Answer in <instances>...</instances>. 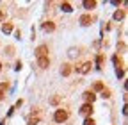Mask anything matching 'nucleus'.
<instances>
[{
    "label": "nucleus",
    "instance_id": "11",
    "mask_svg": "<svg viewBox=\"0 0 128 125\" xmlns=\"http://www.w3.org/2000/svg\"><path fill=\"white\" fill-rule=\"evenodd\" d=\"M2 30H4V32H6V34H9V32H11V30H12V27H11L9 23H6V25L2 27Z\"/></svg>",
    "mask_w": 128,
    "mask_h": 125
},
{
    "label": "nucleus",
    "instance_id": "14",
    "mask_svg": "<svg viewBox=\"0 0 128 125\" xmlns=\"http://www.w3.org/2000/svg\"><path fill=\"white\" fill-rule=\"evenodd\" d=\"M84 125H94V121H92L91 118H86V121H84Z\"/></svg>",
    "mask_w": 128,
    "mask_h": 125
},
{
    "label": "nucleus",
    "instance_id": "13",
    "mask_svg": "<svg viewBox=\"0 0 128 125\" xmlns=\"http://www.w3.org/2000/svg\"><path fill=\"white\" fill-rule=\"evenodd\" d=\"M60 9H62V11H66V13H70V11H71V6H70V4H62Z\"/></svg>",
    "mask_w": 128,
    "mask_h": 125
},
{
    "label": "nucleus",
    "instance_id": "19",
    "mask_svg": "<svg viewBox=\"0 0 128 125\" xmlns=\"http://www.w3.org/2000/svg\"><path fill=\"white\" fill-rule=\"evenodd\" d=\"M0 70H2V65H0Z\"/></svg>",
    "mask_w": 128,
    "mask_h": 125
},
{
    "label": "nucleus",
    "instance_id": "2",
    "mask_svg": "<svg viewBox=\"0 0 128 125\" xmlns=\"http://www.w3.org/2000/svg\"><path fill=\"white\" fill-rule=\"evenodd\" d=\"M91 113H92V107H91V104H84V105H82V109H80V114L89 116Z\"/></svg>",
    "mask_w": 128,
    "mask_h": 125
},
{
    "label": "nucleus",
    "instance_id": "12",
    "mask_svg": "<svg viewBox=\"0 0 128 125\" xmlns=\"http://www.w3.org/2000/svg\"><path fill=\"white\" fill-rule=\"evenodd\" d=\"M70 72H71V68H70V65H66L62 68V75H70Z\"/></svg>",
    "mask_w": 128,
    "mask_h": 125
},
{
    "label": "nucleus",
    "instance_id": "6",
    "mask_svg": "<svg viewBox=\"0 0 128 125\" xmlns=\"http://www.w3.org/2000/svg\"><path fill=\"white\" fill-rule=\"evenodd\" d=\"M84 98H86V100H87V104H89V102H91V104H92V102H94V98H96V97H94V93H92V91H86V93H84Z\"/></svg>",
    "mask_w": 128,
    "mask_h": 125
},
{
    "label": "nucleus",
    "instance_id": "16",
    "mask_svg": "<svg viewBox=\"0 0 128 125\" xmlns=\"http://www.w3.org/2000/svg\"><path fill=\"white\" fill-rule=\"evenodd\" d=\"M116 73H118V77H123V73H124V72H123V70H119V68H118V72H116Z\"/></svg>",
    "mask_w": 128,
    "mask_h": 125
},
{
    "label": "nucleus",
    "instance_id": "18",
    "mask_svg": "<svg viewBox=\"0 0 128 125\" xmlns=\"http://www.w3.org/2000/svg\"><path fill=\"white\" fill-rule=\"evenodd\" d=\"M0 100H2V91H0Z\"/></svg>",
    "mask_w": 128,
    "mask_h": 125
},
{
    "label": "nucleus",
    "instance_id": "7",
    "mask_svg": "<svg viewBox=\"0 0 128 125\" xmlns=\"http://www.w3.org/2000/svg\"><path fill=\"white\" fill-rule=\"evenodd\" d=\"M54 29H55V25H54L52 22H46V23L43 25V30H44V32H52Z\"/></svg>",
    "mask_w": 128,
    "mask_h": 125
},
{
    "label": "nucleus",
    "instance_id": "4",
    "mask_svg": "<svg viewBox=\"0 0 128 125\" xmlns=\"http://www.w3.org/2000/svg\"><path fill=\"white\" fill-rule=\"evenodd\" d=\"M48 65H50L48 57H39V59H38V66H39V68H48Z\"/></svg>",
    "mask_w": 128,
    "mask_h": 125
},
{
    "label": "nucleus",
    "instance_id": "3",
    "mask_svg": "<svg viewBox=\"0 0 128 125\" xmlns=\"http://www.w3.org/2000/svg\"><path fill=\"white\" fill-rule=\"evenodd\" d=\"M46 45H41V46H38V50H36V55H38V59L39 57H46Z\"/></svg>",
    "mask_w": 128,
    "mask_h": 125
},
{
    "label": "nucleus",
    "instance_id": "5",
    "mask_svg": "<svg viewBox=\"0 0 128 125\" xmlns=\"http://www.w3.org/2000/svg\"><path fill=\"white\" fill-rule=\"evenodd\" d=\"M89 70H91V62H84V65L80 66V68H78L76 72H78V73H87Z\"/></svg>",
    "mask_w": 128,
    "mask_h": 125
},
{
    "label": "nucleus",
    "instance_id": "1",
    "mask_svg": "<svg viewBox=\"0 0 128 125\" xmlns=\"http://www.w3.org/2000/svg\"><path fill=\"white\" fill-rule=\"evenodd\" d=\"M54 118H55V121H57V123H62L64 120L68 118V113L64 111V109H57L55 114H54Z\"/></svg>",
    "mask_w": 128,
    "mask_h": 125
},
{
    "label": "nucleus",
    "instance_id": "9",
    "mask_svg": "<svg viewBox=\"0 0 128 125\" xmlns=\"http://www.w3.org/2000/svg\"><path fill=\"white\" fill-rule=\"evenodd\" d=\"M94 6H96L94 0H86V2H84V7H86V9H92Z\"/></svg>",
    "mask_w": 128,
    "mask_h": 125
},
{
    "label": "nucleus",
    "instance_id": "15",
    "mask_svg": "<svg viewBox=\"0 0 128 125\" xmlns=\"http://www.w3.org/2000/svg\"><path fill=\"white\" fill-rule=\"evenodd\" d=\"M36 123H38V118H30L28 120V125H36Z\"/></svg>",
    "mask_w": 128,
    "mask_h": 125
},
{
    "label": "nucleus",
    "instance_id": "10",
    "mask_svg": "<svg viewBox=\"0 0 128 125\" xmlns=\"http://www.w3.org/2000/svg\"><path fill=\"white\" fill-rule=\"evenodd\" d=\"M123 16H124V13H123V11H116V13H114V20H121Z\"/></svg>",
    "mask_w": 128,
    "mask_h": 125
},
{
    "label": "nucleus",
    "instance_id": "8",
    "mask_svg": "<svg viewBox=\"0 0 128 125\" xmlns=\"http://www.w3.org/2000/svg\"><path fill=\"white\" fill-rule=\"evenodd\" d=\"M91 22H92V18L89 16V14H84V16L80 18V23H82V25H89Z\"/></svg>",
    "mask_w": 128,
    "mask_h": 125
},
{
    "label": "nucleus",
    "instance_id": "17",
    "mask_svg": "<svg viewBox=\"0 0 128 125\" xmlns=\"http://www.w3.org/2000/svg\"><path fill=\"white\" fill-rule=\"evenodd\" d=\"M4 18H6V16H4V13H2V11H0V20H4Z\"/></svg>",
    "mask_w": 128,
    "mask_h": 125
}]
</instances>
